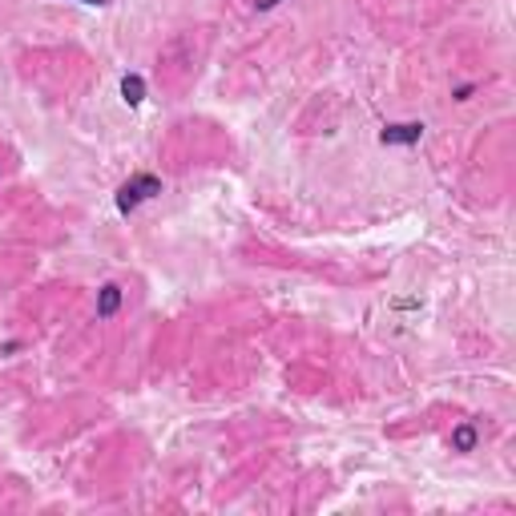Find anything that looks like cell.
<instances>
[{"mask_svg": "<svg viewBox=\"0 0 516 516\" xmlns=\"http://www.w3.org/2000/svg\"><path fill=\"white\" fill-rule=\"evenodd\" d=\"M121 101H126V106H142L146 101V81L137 77V73H129V77L121 81Z\"/></svg>", "mask_w": 516, "mask_h": 516, "instance_id": "obj_4", "label": "cell"}, {"mask_svg": "<svg viewBox=\"0 0 516 516\" xmlns=\"http://www.w3.org/2000/svg\"><path fill=\"white\" fill-rule=\"evenodd\" d=\"M278 5V0H258V8H262V13H270V8H275Z\"/></svg>", "mask_w": 516, "mask_h": 516, "instance_id": "obj_7", "label": "cell"}, {"mask_svg": "<svg viewBox=\"0 0 516 516\" xmlns=\"http://www.w3.org/2000/svg\"><path fill=\"white\" fill-rule=\"evenodd\" d=\"M452 448H456V452H472V448H476V428L472 424H460L452 431Z\"/></svg>", "mask_w": 516, "mask_h": 516, "instance_id": "obj_5", "label": "cell"}, {"mask_svg": "<svg viewBox=\"0 0 516 516\" xmlns=\"http://www.w3.org/2000/svg\"><path fill=\"white\" fill-rule=\"evenodd\" d=\"M383 146H411L424 137V126L420 121H396V126H383Z\"/></svg>", "mask_w": 516, "mask_h": 516, "instance_id": "obj_2", "label": "cell"}, {"mask_svg": "<svg viewBox=\"0 0 516 516\" xmlns=\"http://www.w3.org/2000/svg\"><path fill=\"white\" fill-rule=\"evenodd\" d=\"M77 5H93V8H106L109 0H77Z\"/></svg>", "mask_w": 516, "mask_h": 516, "instance_id": "obj_6", "label": "cell"}, {"mask_svg": "<svg viewBox=\"0 0 516 516\" xmlns=\"http://www.w3.org/2000/svg\"><path fill=\"white\" fill-rule=\"evenodd\" d=\"M154 194H162V177L157 174H134L126 186L117 190V210L121 214H134L142 202H149Z\"/></svg>", "mask_w": 516, "mask_h": 516, "instance_id": "obj_1", "label": "cell"}, {"mask_svg": "<svg viewBox=\"0 0 516 516\" xmlns=\"http://www.w3.org/2000/svg\"><path fill=\"white\" fill-rule=\"evenodd\" d=\"M117 307H121V287L106 283V287H101V295H97V319H114Z\"/></svg>", "mask_w": 516, "mask_h": 516, "instance_id": "obj_3", "label": "cell"}]
</instances>
